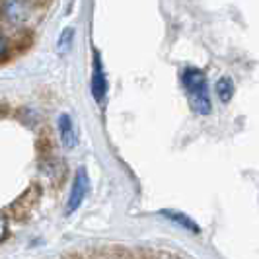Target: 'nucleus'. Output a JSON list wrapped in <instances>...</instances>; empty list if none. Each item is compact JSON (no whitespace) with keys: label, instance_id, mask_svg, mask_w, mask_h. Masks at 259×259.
Here are the masks:
<instances>
[{"label":"nucleus","instance_id":"f257e3e1","mask_svg":"<svg viewBox=\"0 0 259 259\" xmlns=\"http://www.w3.org/2000/svg\"><path fill=\"white\" fill-rule=\"evenodd\" d=\"M182 84L187 90V98H189V105L193 107L195 113L199 115H208L212 111V104L208 98L207 88V76L203 70L199 68H185L182 74Z\"/></svg>","mask_w":259,"mask_h":259},{"label":"nucleus","instance_id":"f03ea898","mask_svg":"<svg viewBox=\"0 0 259 259\" xmlns=\"http://www.w3.org/2000/svg\"><path fill=\"white\" fill-rule=\"evenodd\" d=\"M39 199H41V185L31 183L10 207H6V212H10V219H14V221H26L29 212L33 210V207L37 205Z\"/></svg>","mask_w":259,"mask_h":259},{"label":"nucleus","instance_id":"7ed1b4c3","mask_svg":"<svg viewBox=\"0 0 259 259\" xmlns=\"http://www.w3.org/2000/svg\"><path fill=\"white\" fill-rule=\"evenodd\" d=\"M88 189H90V178L86 174V168H78L76 176H74V183H72V189H70V197H68V203H66V214H72L82 205Z\"/></svg>","mask_w":259,"mask_h":259},{"label":"nucleus","instance_id":"20e7f679","mask_svg":"<svg viewBox=\"0 0 259 259\" xmlns=\"http://www.w3.org/2000/svg\"><path fill=\"white\" fill-rule=\"evenodd\" d=\"M31 41H33V37H31V33H27V31L18 33V35L10 41V45H8L6 37L2 35V39H0V59H2V65L6 63V57H8V61H10L16 55H22L24 51H27V49L31 47Z\"/></svg>","mask_w":259,"mask_h":259},{"label":"nucleus","instance_id":"39448f33","mask_svg":"<svg viewBox=\"0 0 259 259\" xmlns=\"http://www.w3.org/2000/svg\"><path fill=\"white\" fill-rule=\"evenodd\" d=\"M90 90L92 96L98 104H102L107 90V82H105L104 68H102V55L98 49H94V63H92V76H90Z\"/></svg>","mask_w":259,"mask_h":259},{"label":"nucleus","instance_id":"423d86ee","mask_svg":"<svg viewBox=\"0 0 259 259\" xmlns=\"http://www.w3.org/2000/svg\"><path fill=\"white\" fill-rule=\"evenodd\" d=\"M2 14L14 26L24 24L29 16L27 14V0H2Z\"/></svg>","mask_w":259,"mask_h":259},{"label":"nucleus","instance_id":"0eeeda50","mask_svg":"<svg viewBox=\"0 0 259 259\" xmlns=\"http://www.w3.org/2000/svg\"><path fill=\"white\" fill-rule=\"evenodd\" d=\"M160 214H162L164 219H168V221L176 222L178 226L185 228L187 232L201 234V226H199L191 217H187L185 212H180V210H176V208H162V210H160Z\"/></svg>","mask_w":259,"mask_h":259},{"label":"nucleus","instance_id":"6e6552de","mask_svg":"<svg viewBox=\"0 0 259 259\" xmlns=\"http://www.w3.org/2000/svg\"><path fill=\"white\" fill-rule=\"evenodd\" d=\"M59 137H61L63 146L68 148V150L76 146V133H74V127H72V119L66 113L59 117Z\"/></svg>","mask_w":259,"mask_h":259},{"label":"nucleus","instance_id":"1a4fd4ad","mask_svg":"<svg viewBox=\"0 0 259 259\" xmlns=\"http://www.w3.org/2000/svg\"><path fill=\"white\" fill-rule=\"evenodd\" d=\"M35 148H37V154H39L41 164L53 158L51 156L53 154V139H51V133H49L47 129H43L41 133H39V139H37V143H35Z\"/></svg>","mask_w":259,"mask_h":259},{"label":"nucleus","instance_id":"9d476101","mask_svg":"<svg viewBox=\"0 0 259 259\" xmlns=\"http://www.w3.org/2000/svg\"><path fill=\"white\" fill-rule=\"evenodd\" d=\"M217 96L222 104H228L234 96V82L230 76H222L219 82H217Z\"/></svg>","mask_w":259,"mask_h":259},{"label":"nucleus","instance_id":"9b49d317","mask_svg":"<svg viewBox=\"0 0 259 259\" xmlns=\"http://www.w3.org/2000/svg\"><path fill=\"white\" fill-rule=\"evenodd\" d=\"M72 43H74V27H65L63 33L59 35V41H57V51H59V55H66V53L70 51Z\"/></svg>","mask_w":259,"mask_h":259}]
</instances>
